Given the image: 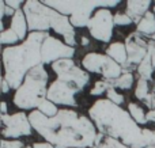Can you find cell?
Here are the masks:
<instances>
[{"label": "cell", "instance_id": "1", "mask_svg": "<svg viewBox=\"0 0 155 148\" xmlns=\"http://www.w3.org/2000/svg\"><path fill=\"white\" fill-rule=\"evenodd\" d=\"M33 130L38 133L44 141L56 148H94L98 136L94 122L90 117L79 114L72 109H60L56 117H46L40 110L29 114Z\"/></svg>", "mask_w": 155, "mask_h": 148}, {"label": "cell", "instance_id": "2", "mask_svg": "<svg viewBox=\"0 0 155 148\" xmlns=\"http://www.w3.org/2000/svg\"><path fill=\"white\" fill-rule=\"evenodd\" d=\"M88 117L94 122L98 133L116 139L131 148H146V136L143 128L135 122L128 110L112 103L109 99H102L91 105Z\"/></svg>", "mask_w": 155, "mask_h": 148}, {"label": "cell", "instance_id": "3", "mask_svg": "<svg viewBox=\"0 0 155 148\" xmlns=\"http://www.w3.org/2000/svg\"><path fill=\"white\" fill-rule=\"evenodd\" d=\"M48 35L49 33L31 31L22 43L3 48V78L12 90H18L27 73L42 64L41 46Z\"/></svg>", "mask_w": 155, "mask_h": 148}, {"label": "cell", "instance_id": "4", "mask_svg": "<svg viewBox=\"0 0 155 148\" xmlns=\"http://www.w3.org/2000/svg\"><path fill=\"white\" fill-rule=\"evenodd\" d=\"M56 79L49 84L46 99L57 106L76 108V95L90 83V73L75 64L74 59L57 60L51 65Z\"/></svg>", "mask_w": 155, "mask_h": 148}, {"label": "cell", "instance_id": "5", "mask_svg": "<svg viewBox=\"0 0 155 148\" xmlns=\"http://www.w3.org/2000/svg\"><path fill=\"white\" fill-rule=\"evenodd\" d=\"M49 75L44 64L33 68L26 75L22 86L15 90L12 102L18 109L23 110H37L40 103L46 99Z\"/></svg>", "mask_w": 155, "mask_h": 148}, {"label": "cell", "instance_id": "6", "mask_svg": "<svg viewBox=\"0 0 155 148\" xmlns=\"http://www.w3.org/2000/svg\"><path fill=\"white\" fill-rule=\"evenodd\" d=\"M82 68L88 73L99 75L102 79L114 82L123 75L124 69L120 64L112 60L107 54L90 52L82 59Z\"/></svg>", "mask_w": 155, "mask_h": 148}, {"label": "cell", "instance_id": "7", "mask_svg": "<svg viewBox=\"0 0 155 148\" xmlns=\"http://www.w3.org/2000/svg\"><path fill=\"white\" fill-rule=\"evenodd\" d=\"M23 12L26 15L29 30L40 33H49L51 30V16L53 8L46 5L44 2L27 0L23 5Z\"/></svg>", "mask_w": 155, "mask_h": 148}, {"label": "cell", "instance_id": "8", "mask_svg": "<svg viewBox=\"0 0 155 148\" xmlns=\"http://www.w3.org/2000/svg\"><path fill=\"white\" fill-rule=\"evenodd\" d=\"M88 34L95 41L107 43L113 37L114 30V14L109 8H98L93 14L87 24Z\"/></svg>", "mask_w": 155, "mask_h": 148}, {"label": "cell", "instance_id": "9", "mask_svg": "<svg viewBox=\"0 0 155 148\" xmlns=\"http://www.w3.org/2000/svg\"><path fill=\"white\" fill-rule=\"evenodd\" d=\"M2 121V136L7 140H19L21 137L30 136L33 133L29 116L23 111L14 114H5L0 117Z\"/></svg>", "mask_w": 155, "mask_h": 148}, {"label": "cell", "instance_id": "10", "mask_svg": "<svg viewBox=\"0 0 155 148\" xmlns=\"http://www.w3.org/2000/svg\"><path fill=\"white\" fill-rule=\"evenodd\" d=\"M124 42H125L127 52H128V63L125 67H123V69L134 72L148 54V37L134 31L125 38Z\"/></svg>", "mask_w": 155, "mask_h": 148}, {"label": "cell", "instance_id": "11", "mask_svg": "<svg viewBox=\"0 0 155 148\" xmlns=\"http://www.w3.org/2000/svg\"><path fill=\"white\" fill-rule=\"evenodd\" d=\"M76 53L75 48L65 45L61 40L49 34L41 46V56H42V64H53L57 60L72 59Z\"/></svg>", "mask_w": 155, "mask_h": 148}, {"label": "cell", "instance_id": "12", "mask_svg": "<svg viewBox=\"0 0 155 148\" xmlns=\"http://www.w3.org/2000/svg\"><path fill=\"white\" fill-rule=\"evenodd\" d=\"M151 5H153V2H148V0H146V2H127L124 11L136 24L148 11H151Z\"/></svg>", "mask_w": 155, "mask_h": 148}, {"label": "cell", "instance_id": "13", "mask_svg": "<svg viewBox=\"0 0 155 148\" xmlns=\"http://www.w3.org/2000/svg\"><path fill=\"white\" fill-rule=\"evenodd\" d=\"M105 54H107L110 59L114 60L121 67H125L128 63V52H127L125 42H123V41H114V42L109 43V46L105 50Z\"/></svg>", "mask_w": 155, "mask_h": 148}, {"label": "cell", "instance_id": "14", "mask_svg": "<svg viewBox=\"0 0 155 148\" xmlns=\"http://www.w3.org/2000/svg\"><path fill=\"white\" fill-rule=\"evenodd\" d=\"M10 29H12L14 31L18 34V37L21 38V41L23 42L29 35V24H27V19L25 15L23 10L15 11L14 16L10 19Z\"/></svg>", "mask_w": 155, "mask_h": 148}, {"label": "cell", "instance_id": "15", "mask_svg": "<svg viewBox=\"0 0 155 148\" xmlns=\"http://www.w3.org/2000/svg\"><path fill=\"white\" fill-rule=\"evenodd\" d=\"M139 34L144 37H153L155 35V14L153 11H148L142 19L136 23V30Z\"/></svg>", "mask_w": 155, "mask_h": 148}, {"label": "cell", "instance_id": "16", "mask_svg": "<svg viewBox=\"0 0 155 148\" xmlns=\"http://www.w3.org/2000/svg\"><path fill=\"white\" fill-rule=\"evenodd\" d=\"M128 113L131 114V117L135 120V122H136L137 125H146L147 124V113H146L144 108H143L142 105H139V103L136 102H128Z\"/></svg>", "mask_w": 155, "mask_h": 148}, {"label": "cell", "instance_id": "17", "mask_svg": "<svg viewBox=\"0 0 155 148\" xmlns=\"http://www.w3.org/2000/svg\"><path fill=\"white\" fill-rule=\"evenodd\" d=\"M137 72V79H144V80L151 82L154 78V73H155V68L153 65V61H151V57L147 54L144 60L139 64L136 69Z\"/></svg>", "mask_w": 155, "mask_h": 148}, {"label": "cell", "instance_id": "18", "mask_svg": "<svg viewBox=\"0 0 155 148\" xmlns=\"http://www.w3.org/2000/svg\"><path fill=\"white\" fill-rule=\"evenodd\" d=\"M153 92V83L144 79H137L136 86H135V97L137 101L144 102L148 98V95Z\"/></svg>", "mask_w": 155, "mask_h": 148}, {"label": "cell", "instance_id": "19", "mask_svg": "<svg viewBox=\"0 0 155 148\" xmlns=\"http://www.w3.org/2000/svg\"><path fill=\"white\" fill-rule=\"evenodd\" d=\"M134 84H136L135 83V75L134 72H128V71H124L120 78L112 82V86L117 90H131Z\"/></svg>", "mask_w": 155, "mask_h": 148}, {"label": "cell", "instance_id": "20", "mask_svg": "<svg viewBox=\"0 0 155 148\" xmlns=\"http://www.w3.org/2000/svg\"><path fill=\"white\" fill-rule=\"evenodd\" d=\"M94 148H131V147L125 146L124 143L116 140V139L107 137V136H104L102 133H98Z\"/></svg>", "mask_w": 155, "mask_h": 148}, {"label": "cell", "instance_id": "21", "mask_svg": "<svg viewBox=\"0 0 155 148\" xmlns=\"http://www.w3.org/2000/svg\"><path fill=\"white\" fill-rule=\"evenodd\" d=\"M19 42L22 43L21 38L18 37L15 31L12 29H5L2 31V35H0V43L3 45V48H7V46H15L19 45Z\"/></svg>", "mask_w": 155, "mask_h": 148}, {"label": "cell", "instance_id": "22", "mask_svg": "<svg viewBox=\"0 0 155 148\" xmlns=\"http://www.w3.org/2000/svg\"><path fill=\"white\" fill-rule=\"evenodd\" d=\"M110 87H113L112 82L105 80V79H101V80H97L95 83L93 84V87L90 88L88 94H90L91 97H101L102 94H106L107 90H109Z\"/></svg>", "mask_w": 155, "mask_h": 148}, {"label": "cell", "instance_id": "23", "mask_svg": "<svg viewBox=\"0 0 155 148\" xmlns=\"http://www.w3.org/2000/svg\"><path fill=\"white\" fill-rule=\"evenodd\" d=\"M38 110H40L42 114H45L46 117L52 118V117L57 116V113L60 111V109L57 108V105H54V103L51 102L49 99H44L42 102L40 103V106H38Z\"/></svg>", "mask_w": 155, "mask_h": 148}, {"label": "cell", "instance_id": "24", "mask_svg": "<svg viewBox=\"0 0 155 148\" xmlns=\"http://www.w3.org/2000/svg\"><path fill=\"white\" fill-rule=\"evenodd\" d=\"M106 99H109L110 102L114 103V105H117V106L124 105V102H125V98H124V95L121 94V92L118 91L117 88H114V87H110V88L107 90Z\"/></svg>", "mask_w": 155, "mask_h": 148}, {"label": "cell", "instance_id": "25", "mask_svg": "<svg viewBox=\"0 0 155 148\" xmlns=\"http://www.w3.org/2000/svg\"><path fill=\"white\" fill-rule=\"evenodd\" d=\"M135 23L131 18L125 14V11H117L114 14V26H118V27H125V26H129V24Z\"/></svg>", "mask_w": 155, "mask_h": 148}, {"label": "cell", "instance_id": "26", "mask_svg": "<svg viewBox=\"0 0 155 148\" xmlns=\"http://www.w3.org/2000/svg\"><path fill=\"white\" fill-rule=\"evenodd\" d=\"M26 144L19 139V140H7L2 139V148H25Z\"/></svg>", "mask_w": 155, "mask_h": 148}, {"label": "cell", "instance_id": "27", "mask_svg": "<svg viewBox=\"0 0 155 148\" xmlns=\"http://www.w3.org/2000/svg\"><path fill=\"white\" fill-rule=\"evenodd\" d=\"M143 133L146 136V143H147L146 148H155V130L143 128Z\"/></svg>", "mask_w": 155, "mask_h": 148}, {"label": "cell", "instance_id": "28", "mask_svg": "<svg viewBox=\"0 0 155 148\" xmlns=\"http://www.w3.org/2000/svg\"><path fill=\"white\" fill-rule=\"evenodd\" d=\"M25 3L26 2H22V0H7L5 4H7L8 7H11L12 10L18 11V10H22V7L25 5Z\"/></svg>", "mask_w": 155, "mask_h": 148}, {"label": "cell", "instance_id": "29", "mask_svg": "<svg viewBox=\"0 0 155 148\" xmlns=\"http://www.w3.org/2000/svg\"><path fill=\"white\" fill-rule=\"evenodd\" d=\"M143 103H144V106L148 108L150 110H155V94L154 92H151V94L148 95V98Z\"/></svg>", "mask_w": 155, "mask_h": 148}, {"label": "cell", "instance_id": "30", "mask_svg": "<svg viewBox=\"0 0 155 148\" xmlns=\"http://www.w3.org/2000/svg\"><path fill=\"white\" fill-rule=\"evenodd\" d=\"M33 148H56L54 146H52L48 141H37L33 144Z\"/></svg>", "mask_w": 155, "mask_h": 148}, {"label": "cell", "instance_id": "31", "mask_svg": "<svg viewBox=\"0 0 155 148\" xmlns=\"http://www.w3.org/2000/svg\"><path fill=\"white\" fill-rule=\"evenodd\" d=\"M11 90H12V88H11V86L8 84V82L5 80L4 78H2V92L5 95V94H8Z\"/></svg>", "mask_w": 155, "mask_h": 148}, {"label": "cell", "instance_id": "32", "mask_svg": "<svg viewBox=\"0 0 155 148\" xmlns=\"http://www.w3.org/2000/svg\"><path fill=\"white\" fill-rule=\"evenodd\" d=\"M147 121L148 122H155V110H148L147 111Z\"/></svg>", "mask_w": 155, "mask_h": 148}, {"label": "cell", "instance_id": "33", "mask_svg": "<svg viewBox=\"0 0 155 148\" xmlns=\"http://www.w3.org/2000/svg\"><path fill=\"white\" fill-rule=\"evenodd\" d=\"M0 109H2V116H5V114H8V113H7V110H8L7 102H4V101H3L2 105H0Z\"/></svg>", "mask_w": 155, "mask_h": 148}, {"label": "cell", "instance_id": "34", "mask_svg": "<svg viewBox=\"0 0 155 148\" xmlns=\"http://www.w3.org/2000/svg\"><path fill=\"white\" fill-rule=\"evenodd\" d=\"M80 43H82L83 46H87L88 43H90V40H88V38H86V37H82V38H80Z\"/></svg>", "mask_w": 155, "mask_h": 148}, {"label": "cell", "instance_id": "35", "mask_svg": "<svg viewBox=\"0 0 155 148\" xmlns=\"http://www.w3.org/2000/svg\"><path fill=\"white\" fill-rule=\"evenodd\" d=\"M151 83H153V92H154V94H155V75H154L153 80H151Z\"/></svg>", "mask_w": 155, "mask_h": 148}, {"label": "cell", "instance_id": "36", "mask_svg": "<svg viewBox=\"0 0 155 148\" xmlns=\"http://www.w3.org/2000/svg\"><path fill=\"white\" fill-rule=\"evenodd\" d=\"M153 12L155 14V3H154V7H153Z\"/></svg>", "mask_w": 155, "mask_h": 148}]
</instances>
